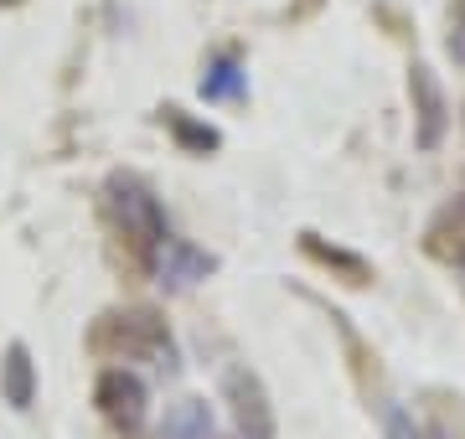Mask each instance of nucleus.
<instances>
[{
  "instance_id": "nucleus-10",
  "label": "nucleus",
  "mask_w": 465,
  "mask_h": 439,
  "mask_svg": "<svg viewBox=\"0 0 465 439\" xmlns=\"http://www.w3.org/2000/svg\"><path fill=\"white\" fill-rule=\"evenodd\" d=\"M388 434H393V439H424V434H419V424H409L403 408H388Z\"/></svg>"
},
{
  "instance_id": "nucleus-6",
  "label": "nucleus",
  "mask_w": 465,
  "mask_h": 439,
  "mask_svg": "<svg viewBox=\"0 0 465 439\" xmlns=\"http://www.w3.org/2000/svg\"><path fill=\"white\" fill-rule=\"evenodd\" d=\"M155 439H217V414L207 398H182L155 424Z\"/></svg>"
},
{
  "instance_id": "nucleus-2",
  "label": "nucleus",
  "mask_w": 465,
  "mask_h": 439,
  "mask_svg": "<svg viewBox=\"0 0 465 439\" xmlns=\"http://www.w3.org/2000/svg\"><path fill=\"white\" fill-rule=\"evenodd\" d=\"M94 404L109 424H114L119 439H140L150 419V383L134 367H104L99 383H94Z\"/></svg>"
},
{
  "instance_id": "nucleus-13",
  "label": "nucleus",
  "mask_w": 465,
  "mask_h": 439,
  "mask_svg": "<svg viewBox=\"0 0 465 439\" xmlns=\"http://www.w3.org/2000/svg\"><path fill=\"white\" fill-rule=\"evenodd\" d=\"M217 439H243V434H217Z\"/></svg>"
},
{
  "instance_id": "nucleus-8",
  "label": "nucleus",
  "mask_w": 465,
  "mask_h": 439,
  "mask_svg": "<svg viewBox=\"0 0 465 439\" xmlns=\"http://www.w3.org/2000/svg\"><path fill=\"white\" fill-rule=\"evenodd\" d=\"M0 398H5L11 408H32L36 404V362H32V352H26L21 341L5 346V362H0Z\"/></svg>"
},
{
  "instance_id": "nucleus-4",
  "label": "nucleus",
  "mask_w": 465,
  "mask_h": 439,
  "mask_svg": "<svg viewBox=\"0 0 465 439\" xmlns=\"http://www.w3.org/2000/svg\"><path fill=\"white\" fill-rule=\"evenodd\" d=\"M409 93H414L419 151H440V145H445V130H450V99H445V88H440V78H434V68L414 63V68H409Z\"/></svg>"
},
{
  "instance_id": "nucleus-3",
  "label": "nucleus",
  "mask_w": 465,
  "mask_h": 439,
  "mask_svg": "<svg viewBox=\"0 0 465 439\" xmlns=\"http://www.w3.org/2000/svg\"><path fill=\"white\" fill-rule=\"evenodd\" d=\"M223 393L232 404V424L243 439H274V408H269L264 383L249 367H228L223 372Z\"/></svg>"
},
{
  "instance_id": "nucleus-12",
  "label": "nucleus",
  "mask_w": 465,
  "mask_h": 439,
  "mask_svg": "<svg viewBox=\"0 0 465 439\" xmlns=\"http://www.w3.org/2000/svg\"><path fill=\"white\" fill-rule=\"evenodd\" d=\"M455 21H460V26H465V0H455Z\"/></svg>"
},
{
  "instance_id": "nucleus-7",
  "label": "nucleus",
  "mask_w": 465,
  "mask_h": 439,
  "mask_svg": "<svg viewBox=\"0 0 465 439\" xmlns=\"http://www.w3.org/2000/svg\"><path fill=\"white\" fill-rule=\"evenodd\" d=\"M197 93L207 103H243L249 99V73H243V63L232 52H217L213 63H207V73H202Z\"/></svg>"
},
{
  "instance_id": "nucleus-5",
  "label": "nucleus",
  "mask_w": 465,
  "mask_h": 439,
  "mask_svg": "<svg viewBox=\"0 0 465 439\" xmlns=\"http://www.w3.org/2000/svg\"><path fill=\"white\" fill-rule=\"evenodd\" d=\"M213 269H217L213 254L197 249L192 238H176V233L150 254V274H155V285H161V289H192V285H202Z\"/></svg>"
},
{
  "instance_id": "nucleus-9",
  "label": "nucleus",
  "mask_w": 465,
  "mask_h": 439,
  "mask_svg": "<svg viewBox=\"0 0 465 439\" xmlns=\"http://www.w3.org/2000/svg\"><path fill=\"white\" fill-rule=\"evenodd\" d=\"M166 124H171V135L182 140L186 151H197V155L217 151V130L213 124H197V119H186L182 109H166Z\"/></svg>"
},
{
  "instance_id": "nucleus-11",
  "label": "nucleus",
  "mask_w": 465,
  "mask_h": 439,
  "mask_svg": "<svg viewBox=\"0 0 465 439\" xmlns=\"http://www.w3.org/2000/svg\"><path fill=\"white\" fill-rule=\"evenodd\" d=\"M445 47H450V57H455V63L465 68V26H460V21H455V32H450V42H445Z\"/></svg>"
},
{
  "instance_id": "nucleus-1",
  "label": "nucleus",
  "mask_w": 465,
  "mask_h": 439,
  "mask_svg": "<svg viewBox=\"0 0 465 439\" xmlns=\"http://www.w3.org/2000/svg\"><path fill=\"white\" fill-rule=\"evenodd\" d=\"M104 191H109V212H114V222L124 228V238H134V243H140V254L150 259L171 238L166 202H161V197L150 191V181H140L134 171H114Z\"/></svg>"
}]
</instances>
